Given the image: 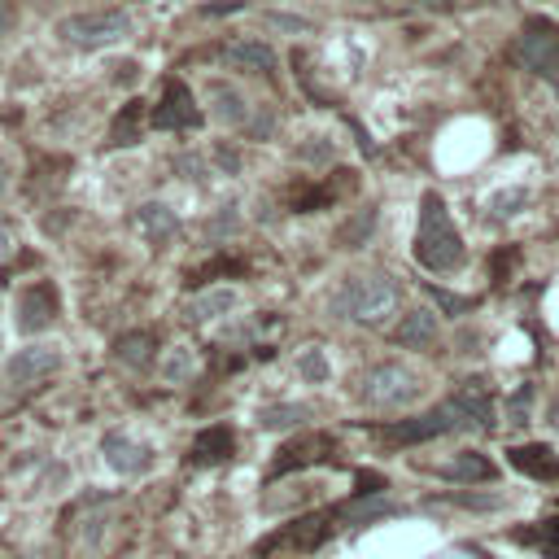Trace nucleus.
Returning a JSON list of instances; mask_svg holds the SVG:
<instances>
[{
  "instance_id": "f257e3e1",
  "label": "nucleus",
  "mask_w": 559,
  "mask_h": 559,
  "mask_svg": "<svg viewBox=\"0 0 559 559\" xmlns=\"http://www.w3.org/2000/svg\"><path fill=\"white\" fill-rule=\"evenodd\" d=\"M415 258H420V267L437 271V276H446V271L463 267V236H459V228H455V219H450L446 201L437 197V193H424V201H420Z\"/></svg>"
},
{
  "instance_id": "f03ea898",
  "label": "nucleus",
  "mask_w": 559,
  "mask_h": 559,
  "mask_svg": "<svg viewBox=\"0 0 559 559\" xmlns=\"http://www.w3.org/2000/svg\"><path fill=\"white\" fill-rule=\"evenodd\" d=\"M57 35L66 44H79V49H101V44H118L132 35V18L110 9V14H75L57 22Z\"/></svg>"
},
{
  "instance_id": "7ed1b4c3",
  "label": "nucleus",
  "mask_w": 559,
  "mask_h": 559,
  "mask_svg": "<svg viewBox=\"0 0 559 559\" xmlns=\"http://www.w3.org/2000/svg\"><path fill=\"white\" fill-rule=\"evenodd\" d=\"M420 389H424L420 376L402 363H380L363 380V394L372 407H407V402L420 398Z\"/></svg>"
},
{
  "instance_id": "20e7f679",
  "label": "nucleus",
  "mask_w": 559,
  "mask_h": 559,
  "mask_svg": "<svg viewBox=\"0 0 559 559\" xmlns=\"http://www.w3.org/2000/svg\"><path fill=\"white\" fill-rule=\"evenodd\" d=\"M394 306H398V284L389 276H363L359 284L346 289V311H350V319H359V324H376V319H385Z\"/></svg>"
},
{
  "instance_id": "39448f33",
  "label": "nucleus",
  "mask_w": 559,
  "mask_h": 559,
  "mask_svg": "<svg viewBox=\"0 0 559 559\" xmlns=\"http://www.w3.org/2000/svg\"><path fill=\"white\" fill-rule=\"evenodd\" d=\"M459 420H463V407H459V402H446V407L428 411V415H420V420L394 424L385 437H389V442H394V446H407V442H424V437H437V433H446V428H455Z\"/></svg>"
},
{
  "instance_id": "423d86ee",
  "label": "nucleus",
  "mask_w": 559,
  "mask_h": 559,
  "mask_svg": "<svg viewBox=\"0 0 559 559\" xmlns=\"http://www.w3.org/2000/svg\"><path fill=\"white\" fill-rule=\"evenodd\" d=\"M201 123V110L193 105L184 83H166L162 92V105L153 110V127H162V132H188V127Z\"/></svg>"
},
{
  "instance_id": "0eeeda50",
  "label": "nucleus",
  "mask_w": 559,
  "mask_h": 559,
  "mask_svg": "<svg viewBox=\"0 0 559 559\" xmlns=\"http://www.w3.org/2000/svg\"><path fill=\"white\" fill-rule=\"evenodd\" d=\"M57 367H62V354H57V350L27 346V350H18L14 359L5 363V380H9V385H35V380L53 376Z\"/></svg>"
},
{
  "instance_id": "6e6552de",
  "label": "nucleus",
  "mask_w": 559,
  "mask_h": 559,
  "mask_svg": "<svg viewBox=\"0 0 559 559\" xmlns=\"http://www.w3.org/2000/svg\"><path fill=\"white\" fill-rule=\"evenodd\" d=\"M57 319V289L49 280H35L27 293L18 297V328L22 332H40Z\"/></svg>"
},
{
  "instance_id": "1a4fd4ad",
  "label": "nucleus",
  "mask_w": 559,
  "mask_h": 559,
  "mask_svg": "<svg viewBox=\"0 0 559 559\" xmlns=\"http://www.w3.org/2000/svg\"><path fill=\"white\" fill-rule=\"evenodd\" d=\"M101 455H105V463H110L114 472H123V477H136V472L149 468V446L132 442L127 433H105Z\"/></svg>"
},
{
  "instance_id": "9d476101",
  "label": "nucleus",
  "mask_w": 559,
  "mask_h": 559,
  "mask_svg": "<svg viewBox=\"0 0 559 559\" xmlns=\"http://www.w3.org/2000/svg\"><path fill=\"white\" fill-rule=\"evenodd\" d=\"M520 57H525V66L542 70V75L551 79L555 66H559V31L555 27H533L525 40H520Z\"/></svg>"
},
{
  "instance_id": "9b49d317",
  "label": "nucleus",
  "mask_w": 559,
  "mask_h": 559,
  "mask_svg": "<svg viewBox=\"0 0 559 559\" xmlns=\"http://www.w3.org/2000/svg\"><path fill=\"white\" fill-rule=\"evenodd\" d=\"M136 232L145 236L149 245H166L175 232H180V219H175L171 206H162V201H149V206L136 210Z\"/></svg>"
},
{
  "instance_id": "f8f14e48",
  "label": "nucleus",
  "mask_w": 559,
  "mask_h": 559,
  "mask_svg": "<svg viewBox=\"0 0 559 559\" xmlns=\"http://www.w3.org/2000/svg\"><path fill=\"white\" fill-rule=\"evenodd\" d=\"M394 341L398 346H411V350H424V346H433L437 341V315L433 311H411V315H402V324L394 328Z\"/></svg>"
},
{
  "instance_id": "ddd939ff",
  "label": "nucleus",
  "mask_w": 559,
  "mask_h": 559,
  "mask_svg": "<svg viewBox=\"0 0 559 559\" xmlns=\"http://www.w3.org/2000/svg\"><path fill=\"white\" fill-rule=\"evenodd\" d=\"M210 105H214V118H219V123H228V127L249 123V105L232 83H210Z\"/></svg>"
},
{
  "instance_id": "4468645a",
  "label": "nucleus",
  "mask_w": 559,
  "mask_h": 559,
  "mask_svg": "<svg viewBox=\"0 0 559 559\" xmlns=\"http://www.w3.org/2000/svg\"><path fill=\"white\" fill-rule=\"evenodd\" d=\"M328 437H302V442H293V446H284L280 455H276V472L284 477V472H297V468H306V463H315V459H324L328 455Z\"/></svg>"
},
{
  "instance_id": "2eb2a0df",
  "label": "nucleus",
  "mask_w": 559,
  "mask_h": 559,
  "mask_svg": "<svg viewBox=\"0 0 559 559\" xmlns=\"http://www.w3.org/2000/svg\"><path fill=\"white\" fill-rule=\"evenodd\" d=\"M232 428L228 424H214V428H206V433L193 442V463H223L232 455Z\"/></svg>"
},
{
  "instance_id": "dca6fc26",
  "label": "nucleus",
  "mask_w": 559,
  "mask_h": 559,
  "mask_svg": "<svg viewBox=\"0 0 559 559\" xmlns=\"http://www.w3.org/2000/svg\"><path fill=\"white\" fill-rule=\"evenodd\" d=\"M332 533V516L324 511V516H306L302 525H289V533H284V542L297 546V551H311V546H319Z\"/></svg>"
},
{
  "instance_id": "f3484780",
  "label": "nucleus",
  "mask_w": 559,
  "mask_h": 559,
  "mask_svg": "<svg viewBox=\"0 0 559 559\" xmlns=\"http://www.w3.org/2000/svg\"><path fill=\"white\" fill-rule=\"evenodd\" d=\"M228 62L245 66V70H258V75H271V70H276V53H271L267 44L245 40V44H232V49H228Z\"/></svg>"
},
{
  "instance_id": "a211bd4d",
  "label": "nucleus",
  "mask_w": 559,
  "mask_h": 559,
  "mask_svg": "<svg viewBox=\"0 0 559 559\" xmlns=\"http://www.w3.org/2000/svg\"><path fill=\"white\" fill-rule=\"evenodd\" d=\"M140 140V101H132L123 114L114 118V127H110V145L114 149H127V145H136Z\"/></svg>"
},
{
  "instance_id": "6ab92c4d",
  "label": "nucleus",
  "mask_w": 559,
  "mask_h": 559,
  "mask_svg": "<svg viewBox=\"0 0 559 559\" xmlns=\"http://www.w3.org/2000/svg\"><path fill=\"white\" fill-rule=\"evenodd\" d=\"M446 477L450 481H490L494 468H490V459H481V455H472V450H468V455H459L455 463H450Z\"/></svg>"
},
{
  "instance_id": "aec40b11",
  "label": "nucleus",
  "mask_w": 559,
  "mask_h": 559,
  "mask_svg": "<svg viewBox=\"0 0 559 559\" xmlns=\"http://www.w3.org/2000/svg\"><path fill=\"white\" fill-rule=\"evenodd\" d=\"M114 354H118L123 363H132V367H145V363L153 359V337H149V332H132V337L118 341Z\"/></svg>"
},
{
  "instance_id": "412c9836",
  "label": "nucleus",
  "mask_w": 559,
  "mask_h": 559,
  "mask_svg": "<svg viewBox=\"0 0 559 559\" xmlns=\"http://www.w3.org/2000/svg\"><path fill=\"white\" fill-rule=\"evenodd\" d=\"M551 450H511V459H516V468L533 472V477H559V463L546 459Z\"/></svg>"
},
{
  "instance_id": "4be33fe9",
  "label": "nucleus",
  "mask_w": 559,
  "mask_h": 559,
  "mask_svg": "<svg viewBox=\"0 0 559 559\" xmlns=\"http://www.w3.org/2000/svg\"><path fill=\"white\" fill-rule=\"evenodd\" d=\"M232 306H236V293L232 289H214V293H206L193 306V319H219L223 311H232Z\"/></svg>"
},
{
  "instance_id": "5701e85b",
  "label": "nucleus",
  "mask_w": 559,
  "mask_h": 559,
  "mask_svg": "<svg viewBox=\"0 0 559 559\" xmlns=\"http://www.w3.org/2000/svg\"><path fill=\"white\" fill-rule=\"evenodd\" d=\"M306 407H297V402H284V407H267L258 420H263V428H293L297 420H306Z\"/></svg>"
},
{
  "instance_id": "b1692460",
  "label": "nucleus",
  "mask_w": 559,
  "mask_h": 559,
  "mask_svg": "<svg viewBox=\"0 0 559 559\" xmlns=\"http://www.w3.org/2000/svg\"><path fill=\"white\" fill-rule=\"evenodd\" d=\"M529 206V188H503V193L490 197V210L503 214V219H511V214H520Z\"/></svg>"
},
{
  "instance_id": "393cba45",
  "label": "nucleus",
  "mask_w": 559,
  "mask_h": 559,
  "mask_svg": "<svg viewBox=\"0 0 559 559\" xmlns=\"http://www.w3.org/2000/svg\"><path fill=\"white\" fill-rule=\"evenodd\" d=\"M297 367H302V376L311 380V385H324V380H328V359H324V350H306Z\"/></svg>"
},
{
  "instance_id": "a878e982",
  "label": "nucleus",
  "mask_w": 559,
  "mask_h": 559,
  "mask_svg": "<svg viewBox=\"0 0 559 559\" xmlns=\"http://www.w3.org/2000/svg\"><path fill=\"white\" fill-rule=\"evenodd\" d=\"M529 402H533V389H516V398L507 402V415H511V424H525V415H529Z\"/></svg>"
},
{
  "instance_id": "bb28decb",
  "label": "nucleus",
  "mask_w": 559,
  "mask_h": 559,
  "mask_svg": "<svg viewBox=\"0 0 559 559\" xmlns=\"http://www.w3.org/2000/svg\"><path fill=\"white\" fill-rule=\"evenodd\" d=\"M372 219H376V214H372V210H363V214H359V223L341 232V241H346V245H359L363 236H367V228H372Z\"/></svg>"
},
{
  "instance_id": "cd10ccee",
  "label": "nucleus",
  "mask_w": 559,
  "mask_h": 559,
  "mask_svg": "<svg viewBox=\"0 0 559 559\" xmlns=\"http://www.w3.org/2000/svg\"><path fill=\"white\" fill-rule=\"evenodd\" d=\"M188 372H193V359H188V354H175V359L166 363V380H184Z\"/></svg>"
},
{
  "instance_id": "c85d7f7f",
  "label": "nucleus",
  "mask_w": 559,
  "mask_h": 559,
  "mask_svg": "<svg viewBox=\"0 0 559 559\" xmlns=\"http://www.w3.org/2000/svg\"><path fill=\"white\" fill-rule=\"evenodd\" d=\"M14 27H18V5L14 0H0V35L14 31Z\"/></svg>"
},
{
  "instance_id": "c756f323",
  "label": "nucleus",
  "mask_w": 559,
  "mask_h": 559,
  "mask_svg": "<svg viewBox=\"0 0 559 559\" xmlns=\"http://www.w3.org/2000/svg\"><path fill=\"white\" fill-rule=\"evenodd\" d=\"M328 158H332L328 145H306V149H302V162H328Z\"/></svg>"
},
{
  "instance_id": "7c9ffc66",
  "label": "nucleus",
  "mask_w": 559,
  "mask_h": 559,
  "mask_svg": "<svg viewBox=\"0 0 559 559\" xmlns=\"http://www.w3.org/2000/svg\"><path fill=\"white\" fill-rule=\"evenodd\" d=\"M271 22H276V27H289V31H302L306 22H297V18H289V14H271Z\"/></svg>"
},
{
  "instance_id": "2f4dec72",
  "label": "nucleus",
  "mask_w": 559,
  "mask_h": 559,
  "mask_svg": "<svg viewBox=\"0 0 559 559\" xmlns=\"http://www.w3.org/2000/svg\"><path fill=\"white\" fill-rule=\"evenodd\" d=\"M5 193H9V162L0 158V197H5Z\"/></svg>"
},
{
  "instance_id": "473e14b6",
  "label": "nucleus",
  "mask_w": 559,
  "mask_h": 559,
  "mask_svg": "<svg viewBox=\"0 0 559 559\" xmlns=\"http://www.w3.org/2000/svg\"><path fill=\"white\" fill-rule=\"evenodd\" d=\"M219 162L228 166V171H236V153H228V149H219Z\"/></svg>"
},
{
  "instance_id": "72a5a7b5",
  "label": "nucleus",
  "mask_w": 559,
  "mask_h": 559,
  "mask_svg": "<svg viewBox=\"0 0 559 559\" xmlns=\"http://www.w3.org/2000/svg\"><path fill=\"white\" fill-rule=\"evenodd\" d=\"M9 245H14V241H9V232H5V228H0V258H5V254H9Z\"/></svg>"
},
{
  "instance_id": "f704fd0d",
  "label": "nucleus",
  "mask_w": 559,
  "mask_h": 559,
  "mask_svg": "<svg viewBox=\"0 0 559 559\" xmlns=\"http://www.w3.org/2000/svg\"><path fill=\"white\" fill-rule=\"evenodd\" d=\"M551 83H555V92H559V66H555V75H551Z\"/></svg>"
}]
</instances>
